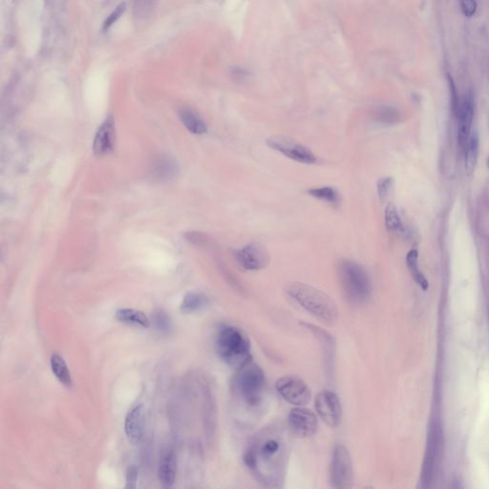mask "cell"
Instances as JSON below:
<instances>
[{
	"instance_id": "1",
	"label": "cell",
	"mask_w": 489,
	"mask_h": 489,
	"mask_svg": "<svg viewBox=\"0 0 489 489\" xmlns=\"http://www.w3.org/2000/svg\"><path fill=\"white\" fill-rule=\"evenodd\" d=\"M289 454L287 433L279 426H270L252 439L244 451V462L262 486L279 488L286 478Z\"/></svg>"
},
{
	"instance_id": "2",
	"label": "cell",
	"mask_w": 489,
	"mask_h": 489,
	"mask_svg": "<svg viewBox=\"0 0 489 489\" xmlns=\"http://www.w3.org/2000/svg\"><path fill=\"white\" fill-rule=\"evenodd\" d=\"M236 404L246 413H258L266 398L267 379L261 367L253 360L236 370L232 380Z\"/></svg>"
},
{
	"instance_id": "3",
	"label": "cell",
	"mask_w": 489,
	"mask_h": 489,
	"mask_svg": "<svg viewBox=\"0 0 489 489\" xmlns=\"http://www.w3.org/2000/svg\"><path fill=\"white\" fill-rule=\"evenodd\" d=\"M285 292L292 301L321 322L330 325L337 322L339 317L337 304L325 292L300 282L288 284Z\"/></svg>"
},
{
	"instance_id": "4",
	"label": "cell",
	"mask_w": 489,
	"mask_h": 489,
	"mask_svg": "<svg viewBox=\"0 0 489 489\" xmlns=\"http://www.w3.org/2000/svg\"><path fill=\"white\" fill-rule=\"evenodd\" d=\"M215 348L219 358L235 370L252 360V345L247 334L233 326H223L217 332Z\"/></svg>"
},
{
	"instance_id": "5",
	"label": "cell",
	"mask_w": 489,
	"mask_h": 489,
	"mask_svg": "<svg viewBox=\"0 0 489 489\" xmlns=\"http://www.w3.org/2000/svg\"><path fill=\"white\" fill-rule=\"evenodd\" d=\"M340 286L345 297L355 305L365 304L370 299L372 287L365 270L351 260H341L338 266Z\"/></svg>"
},
{
	"instance_id": "6",
	"label": "cell",
	"mask_w": 489,
	"mask_h": 489,
	"mask_svg": "<svg viewBox=\"0 0 489 489\" xmlns=\"http://www.w3.org/2000/svg\"><path fill=\"white\" fill-rule=\"evenodd\" d=\"M330 480L334 488H350L353 484V461L348 449L343 445H337L333 452Z\"/></svg>"
},
{
	"instance_id": "7",
	"label": "cell",
	"mask_w": 489,
	"mask_h": 489,
	"mask_svg": "<svg viewBox=\"0 0 489 489\" xmlns=\"http://www.w3.org/2000/svg\"><path fill=\"white\" fill-rule=\"evenodd\" d=\"M267 145L274 151L281 153L290 160L312 165L316 162V156L304 144L286 136H272L267 139Z\"/></svg>"
},
{
	"instance_id": "8",
	"label": "cell",
	"mask_w": 489,
	"mask_h": 489,
	"mask_svg": "<svg viewBox=\"0 0 489 489\" xmlns=\"http://www.w3.org/2000/svg\"><path fill=\"white\" fill-rule=\"evenodd\" d=\"M276 391L287 402L295 406H304L310 400V388L296 376H285L277 379Z\"/></svg>"
},
{
	"instance_id": "9",
	"label": "cell",
	"mask_w": 489,
	"mask_h": 489,
	"mask_svg": "<svg viewBox=\"0 0 489 489\" xmlns=\"http://www.w3.org/2000/svg\"><path fill=\"white\" fill-rule=\"evenodd\" d=\"M234 258L244 271H260L270 263V254L266 248L259 243H250L237 250Z\"/></svg>"
},
{
	"instance_id": "10",
	"label": "cell",
	"mask_w": 489,
	"mask_h": 489,
	"mask_svg": "<svg viewBox=\"0 0 489 489\" xmlns=\"http://www.w3.org/2000/svg\"><path fill=\"white\" fill-rule=\"evenodd\" d=\"M442 430L438 424L431 425L428 442H427V451L425 455V460L422 473V480L424 486L429 487L432 482L435 470L437 467V461L440 457L441 444H442Z\"/></svg>"
},
{
	"instance_id": "11",
	"label": "cell",
	"mask_w": 489,
	"mask_h": 489,
	"mask_svg": "<svg viewBox=\"0 0 489 489\" xmlns=\"http://www.w3.org/2000/svg\"><path fill=\"white\" fill-rule=\"evenodd\" d=\"M315 410L322 421L332 428L338 427L342 419V408L338 395L332 391L324 390L316 395Z\"/></svg>"
},
{
	"instance_id": "12",
	"label": "cell",
	"mask_w": 489,
	"mask_h": 489,
	"mask_svg": "<svg viewBox=\"0 0 489 489\" xmlns=\"http://www.w3.org/2000/svg\"><path fill=\"white\" fill-rule=\"evenodd\" d=\"M317 418L310 410L297 406L291 410L288 426L292 434L299 438L312 437L317 430Z\"/></svg>"
},
{
	"instance_id": "13",
	"label": "cell",
	"mask_w": 489,
	"mask_h": 489,
	"mask_svg": "<svg viewBox=\"0 0 489 489\" xmlns=\"http://www.w3.org/2000/svg\"><path fill=\"white\" fill-rule=\"evenodd\" d=\"M474 115H475L474 98L473 95L468 93L461 102L459 112L457 114L459 118L458 141L461 147H465L467 141L470 137Z\"/></svg>"
},
{
	"instance_id": "14",
	"label": "cell",
	"mask_w": 489,
	"mask_h": 489,
	"mask_svg": "<svg viewBox=\"0 0 489 489\" xmlns=\"http://www.w3.org/2000/svg\"><path fill=\"white\" fill-rule=\"evenodd\" d=\"M145 416L142 404L133 406L124 420V432L128 441L137 444L141 442L144 432Z\"/></svg>"
},
{
	"instance_id": "15",
	"label": "cell",
	"mask_w": 489,
	"mask_h": 489,
	"mask_svg": "<svg viewBox=\"0 0 489 489\" xmlns=\"http://www.w3.org/2000/svg\"><path fill=\"white\" fill-rule=\"evenodd\" d=\"M116 140V128L112 117H108L101 125L95 137L93 149L95 154L103 156L113 150Z\"/></svg>"
},
{
	"instance_id": "16",
	"label": "cell",
	"mask_w": 489,
	"mask_h": 489,
	"mask_svg": "<svg viewBox=\"0 0 489 489\" xmlns=\"http://www.w3.org/2000/svg\"><path fill=\"white\" fill-rule=\"evenodd\" d=\"M303 326L312 333L317 339H319L321 346L323 349V354H324V360H325V367L327 369V372L331 374L332 370L334 368V361L336 358V341L335 339L327 333L326 331L318 328L312 324L309 323H304Z\"/></svg>"
},
{
	"instance_id": "17",
	"label": "cell",
	"mask_w": 489,
	"mask_h": 489,
	"mask_svg": "<svg viewBox=\"0 0 489 489\" xmlns=\"http://www.w3.org/2000/svg\"><path fill=\"white\" fill-rule=\"evenodd\" d=\"M177 473V457L171 449L164 452L159 463V480L164 488H171L175 483Z\"/></svg>"
},
{
	"instance_id": "18",
	"label": "cell",
	"mask_w": 489,
	"mask_h": 489,
	"mask_svg": "<svg viewBox=\"0 0 489 489\" xmlns=\"http://www.w3.org/2000/svg\"><path fill=\"white\" fill-rule=\"evenodd\" d=\"M116 318L120 322L129 324L133 326H139L141 328H148L150 326V320L147 315L141 310L123 308L119 309L115 313Z\"/></svg>"
},
{
	"instance_id": "19",
	"label": "cell",
	"mask_w": 489,
	"mask_h": 489,
	"mask_svg": "<svg viewBox=\"0 0 489 489\" xmlns=\"http://www.w3.org/2000/svg\"><path fill=\"white\" fill-rule=\"evenodd\" d=\"M50 366H51L52 373L62 385L65 386L67 388L72 387L73 378L64 358L57 353L53 354L50 358Z\"/></svg>"
},
{
	"instance_id": "20",
	"label": "cell",
	"mask_w": 489,
	"mask_h": 489,
	"mask_svg": "<svg viewBox=\"0 0 489 489\" xmlns=\"http://www.w3.org/2000/svg\"><path fill=\"white\" fill-rule=\"evenodd\" d=\"M209 304V299L203 292H188L181 303L180 309L184 313H193L205 309Z\"/></svg>"
},
{
	"instance_id": "21",
	"label": "cell",
	"mask_w": 489,
	"mask_h": 489,
	"mask_svg": "<svg viewBox=\"0 0 489 489\" xmlns=\"http://www.w3.org/2000/svg\"><path fill=\"white\" fill-rule=\"evenodd\" d=\"M479 136L475 132L471 134L467 143L465 145V157H464V165H465V172L467 175H470L475 170L478 155H479Z\"/></svg>"
},
{
	"instance_id": "22",
	"label": "cell",
	"mask_w": 489,
	"mask_h": 489,
	"mask_svg": "<svg viewBox=\"0 0 489 489\" xmlns=\"http://www.w3.org/2000/svg\"><path fill=\"white\" fill-rule=\"evenodd\" d=\"M180 118L188 131L193 134L201 135L207 131V124L205 122L198 116L197 114L194 113L189 109H186V108L182 109L180 111Z\"/></svg>"
},
{
	"instance_id": "23",
	"label": "cell",
	"mask_w": 489,
	"mask_h": 489,
	"mask_svg": "<svg viewBox=\"0 0 489 489\" xmlns=\"http://www.w3.org/2000/svg\"><path fill=\"white\" fill-rule=\"evenodd\" d=\"M406 264L416 283L424 291H427L429 289V282L419 269V253L417 250H411L407 254Z\"/></svg>"
},
{
	"instance_id": "24",
	"label": "cell",
	"mask_w": 489,
	"mask_h": 489,
	"mask_svg": "<svg viewBox=\"0 0 489 489\" xmlns=\"http://www.w3.org/2000/svg\"><path fill=\"white\" fill-rule=\"evenodd\" d=\"M308 194L311 197L325 202L332 206H338L341 201L339 191L333 187H318L310 188Z\"/></svg>"
},
{
	"instance_id": "25",
	"label": "cell",
	"mask_w": 489,
	"mask_h": 489,
	"mask_svg": "<svg viewBox=\"0 0 489 489\" xmlns=\"http://www.w3.org/2000/svg\"><path fill=\"white\" fill-rule=\"evenodd\" d=\"M374 118L376 122L385 124L394 125L399 122V113L392 106H380L375 111Z\"/></svg>"
},
{
	"instance_id": "26",
	"label": "cell",
	"mask_w": 489,
	"mask_h": 489,
	"mask_svg": "<svg viewBox=\"0 0 489 489\" xmlns=\"http://www.w3.org/2000/svg\"><path fill=\"white\" fill-rule=\"evenodd\" d=\"M384 221L385 226L388 231L396 232L401 230L402 222L401 218L398 213L397 208L393 204H389L384 211Z\"/></svg>"
},
{
	"instance_id": "27",
	"label": "cell",
	"mask_w": 489,
	"mask_h": 489,
	"mask_svg": "<svg viewBox=\"0 0 489 489\" xmlns=\"http://www.w3.org/2000/svg\"><path fill=\"white\" fill-rule=\"evenodd\" d=\"M178 172V165L171 159L160 160L157 165L156 173L160 178H170Z\"/></svg>"
},
{
	"instance_id": "28",
	"label": "cell",
	"mask_w": 489,
	"mask_h": 489,
	"mask_svg": "<svg viewBox=\"0 0 489 489\" xmlns=\"http://www.w3.org/2000/svg\"><path fill=\"white\" fill-rule=\"evenodd\" d=\"M153 322L156 330L162 334L169 333L171 329V320L165 310H156L153 314Z\"/></svg>"
},
{
	"instance_id": "29",
	"label": "cell",
	"mask_w": 489,
	"mask_h": 489,
	"mask_svg": "<svg viewBox=\"0 0 489 489\" xmlns=\"http://www.w3.org/2000/svg\"><path fill=\"white\" fill-rule=\"evenodd\" d=\"M393 187H394V180L391 177L380 178L377 181L376 188H377V194L380 201H384L389 197Z\"/></svg>"
},
{
	"instance_id": "30",
	"label": "cell",
	"mask_w": 489,
	"mask_h": 489,
	"mask_svg": "<svg viewBox=\"0 0 489 489\" xmlns=\"http://www.w3.org/2000/svg\"><path fill=\"white\" fill-rule=\"evenodd\" d=\"M125 10H126V4L124 2H122L120 5H118L117 8L114 10L113 12L110 14V16L104 20L103 30L106 31V30L110 28L113 24H115L119 19L122 18V16L124 14Z\"/></svg>"
},
{
	"instance_id": "31",
	"label": "cell",
	"mask_w": 489,
	"mask_h": 489,
	"mask_svg": "<svg viewBox=\"0 0 489 489\" xmlns=\"http://www.w3.org/2000/svg\"><path fill=\"white\" fill-rule=\"evenodd\" d=\"M138 477H139V471L137 469V467L130 466L127 469V472H126V479H125L126 484H125V488H135L137 486Z\"/></svg>"
},
{
	"instance_id": "32",
	"label": "cell",
	"mask_w": 489,
	"mask_h": 489,
	"mask_svg": "<svg viewBox=\"0 0 489 489\" xmlns=\"http://www.w3.org/2000/svg\"><path fill=\"white\" fill-rule=\"evenodd\" d=\"M461 10L465 17H472L477 11L476 0H460Z\"/></svg>"
},
{
	"instance_id": "33",
	"label": "cell",
	"mask_w": 489,
	"mask_h": 489,
	"mask_svg": "<svg viewBox=\"0 0 489 489\" xmlns=\"http://www.w3.org/2000/svg\"><path fill=\"white\" fill-rule=\"evenodd\" d=\"M189 240L192 242V243H196V244H205L207 242V236L202 234V233H198V232H192V233H189Z\"/></svg>"
},
{
	"instance_id": "34",
	"label": "cell",
	"mask_w": 489,
	"mask_h": 489,
	"mask_svg": "<svg viewBox=\"0 0 489 489\" xmlns=\"http://www.w3.org/2000/svg\"><path fill=\"white\" fill-rule=\"evenodd\" d=\"M233 75L239 78L240 80H243L244 78H247L249 76V72H247L243 68H238L233 70Z\"/></svg>"
},
{
	"instance_id": "35",
	"label": "cell",
	"mask_w": 489,
	"mask_h": 489,
	"mask_svg": "<svg viewBox=\"0 0 489 489\" xmlns=\"http://www.w3.org/2000/svg\"><path fill=\"white\" fill-rule=\"evenodd\" d=\"M486 164H487V168H488V170H489V156H488V158H487V161H486Z\"/></svg>"
}]
</instances>
